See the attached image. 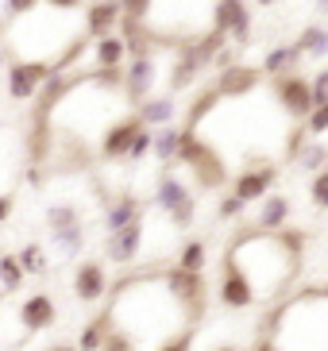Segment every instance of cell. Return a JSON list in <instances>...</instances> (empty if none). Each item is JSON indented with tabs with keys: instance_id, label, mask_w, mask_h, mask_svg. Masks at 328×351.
<instances>
[{
	"instance_id": "13",
	"label": "cell",
	"mask_w": 328,
	"mask_h": 351,
	"mask_svg": "<svg viewBox=\"0 0 328 351\" xmlns=\"http://www.w3.org/2000/svg\"><path fill=\"white\" fill-rule=\"evenodd\" d=\"M104 293H108V270H104L101 258L78 263V270H73V298L93 305V301H101Z\"/></svg>"
},
{
	"instance_id": "11",
	"label": "cell",
	"mask_w": 328,
	"mask_h": 351,
	"mask_svg": "<svg viewBox=\"0 0 328 351\" xmlns=\"http://www.w3.org/2000/svg\"><path fill=\"white\" fill-rule=\"evenodd\" d=\"M143 220H135V224L120 228V232H108V239H104V255L113 258L116 267H135L139 258H143Z\"/></svg>"
},
{
	"instance_id": "41",
	"label": "cell",
	"mask_w": 328,
	"mask_h": 351,
	"mask_svg": "<svg viewBox=\"0 0 328 351\" xmlns=\"http://www.w3.org/2000/svg\"><path fill=\"white\" fill-rule=\"evenodd\" d=\"M251 351H278V348H274V340H267V336H263V340H259Z\"/></svg>"
},
{
	"instance_id": "47",
	"label": "cell",
	"mask_w": 328,
	"mask_h": 351,
	"mask_svg": "<svg viewBox=\"0 0 328 351\" xmlns=\"http://www.w3.org/2000/svg\"><path fill=\"white\" fill-rule=\"evenodd\" d=\"M320 298H325V301H328V286H320Z\"/></svg>"
},
{
	"instance_id": "24",
	"label": "cell",
	"mask_w": 328,
	"mask_h": 351,
	"mask_svg": "<svg viewBox=\"0 0 328 351\" xmlns=\"http://www.w3.org/2000/svg\"><path fill=\"white\" fill-rule=\"evenodd\" d=\"M294 47H298L301 58H325V54H328V27H325V23H309L305 32L298 35Z\"/></svg>"
},
{
	"instance_id": "40",
	"label": "cell",
	"mask_w": 328,
	"mask_h": 351,
	"mask_svg": "<svg viewBox=\"0 0 328 351\" xmlns=\"http://www.w3.org/2000/svg\"><path fill=\"white\" fill-rule=\"evenodd\" d=\"M54 12H73V8H85V0H47Z\"/></svg>"
},
{
	"instance_id": "16",
	"label": "cell",
	"mask_w": 328,
	"mask_h": 351,
	"mask_svg": "<svg viewBox=\"0 0 328 351\" xmlns=\"http://www.w3.org/2000/svg\"><path fill=\"white\" fill-rule=\"evenodd\" d=\"M89 62L93 70H120L128 62V47H124L120 35H104V39L89 43Z\"/></svg>"
},
{
	"instance_id": "38",
	"label": "cell",
	"mask_w": 328,
	"mask_h": 351,
	"mask_svg": "<svg viewBox=\"0 0 328 351\" xmlns=\"http://www.w3.org/2000/svg\"><path fill=\"white\" fill-rule=\"evenodd\" d=\"M101 351H139V348H135V343L132 340H128V336H124V332H108V340H104V348Z\"/></svg>"
},
{
	"instance_id": "45",
	"label": "cell",
	"mask_w": 328,
	"mask_h": 351,
	"mask_svg": "<svg viewBox=\"0 0 328 351\" xmlns=\"http://www.w3.org/2000/svg\"><path fill=\"white\" fill-rule=\"evenodd\" d=\"M317 8H320V12H328V0H317Z\"/></svg>"
},
{
	"instance_id": "39",
	"label": "cell",
	"mask_w": 328,
	"mask_h": 351,
	"mask_svg": "<svg viewBox=\"0 0 328 351\" xmlns=\"http://www.w3.org/2000/svg\"><path fill=\"white\" fill-rule=\"evenodd\" d=\"M12 213H16V197H12V193H0V224H4Z\"/></svg>"
},
{
	"instance_id": "21",
	"label": "cell",
	"mask_w": 328,
	"mask_h": 351,
	"mask_svg": "<svg viewBox=\"0 0 328 351\" xmlns=\"http://www.w3.org/2000/svg\"><path fill=\"white\" fill-rule=\"evenodd\" d=\"M301 62V54L294 43H282V47H274V51H267V58H263V77H282V73H294V66Z\"/></svg>"
},
{
	"instance_id": "4",
	"label": "cell",
	"mask_w": 328,
	"mask_h": 351,
	"mask_svg": "<svg viewBox=\"0 0 328 351\" xmlns=\"http://www.w3.org/2000/svg\"><path fill=\"white\" fill-rule=\"evenodd\" d=\"M209 27L220 32L224 39H232V47L244 51L247 43H251V8H247V0H213Z\"/></svg>"
},
{
	"instance_id": "18",
	"label": "cell",
	"mask_w": 328,
	"mask_h": 351,
	"mask_svg": "<svg viewBox=\"0 0 328 351\" xmlns=\"http://www.w3.org/2000/svg\"><path fill=\"white\" fill-rule=\"evenodd\" d=\"M135 116H139V124L143 128H166L170 120L178 116V104H174V97L170 93H154V97H147L139 108H135Z\"/></svg>"
},
{
	"instance_id": "10",
	"label": "cell",
	"mask_w": 328,
	"mask_h": 351,
	"mask_svg": "<svg viewBox=\"0 0 328 351\" xmlns=\"http://www.w3.org/2000/svg\"><path fill=\"white\" fill-rule=\"evenodd\" d=\"M139 116L135 112H124V116H116L113 124L101 132V158H108V162H124L128 158V151H132V139H135V132H139Z\"/></svg>"
},
{
	"instance_id": "31",
	"label": "cell",
	"mask_w": 328,
	"mask_h": 351,
	"mask_svg": "<svg viewBox=\"0 0 328 351\" xmlns=\"http://www.w3.org/2000/svg\"><path fill=\"white\" fill-rule=\"evenodd\" d=\"M301 128H305V135L309 139H317V135H325L328 132V104H317L313 112L301 120Z\"/></svg>"
},
{
	"instance_id": "14",
	"label": "cell",
	"mask_w": 328,
	"mask_h": 351,
	"mask_svg": "<svg viewBox=\"0 0 328 351\" xmlns=\"http://www.w3.org/2000/svg\"><path fill=\"white\" fill-rule=\"evenodd\" d=\"M116 23H120V0H93L85 8L82 35L85 39H104V35H113Z\"/></svg>"
},
{
	"instance_id": "7",
	"label": "cell",
	"mask_w": 328,
	"mask_h": 351,
	"mask_svg": "<svg viewBox=\"0 0 328 351\" xmlns=\"http://www.w3.org/2000/svg\"><path fill=\"white\" fill-rule=\"evenodd\" d=\"M270 93L282 104V112L294 116V120H305L313 112V89L301 73H282V77H270Z\"/></svg>"
},
{
	"instance_id": "27",
	"label": "cell",
	"mask_w": 328,
	"mask_h": 351,
	"mask_svg": "<svg viewBox=\"0 0 328 351\" xmlns=\"http://www.w3.org/2000/svg\"><path fill=\"white\" fill-rule=\"evenodd\" d=\"M16 263H20L23 278H27V274L43 278V274H47V267H51V263H47V251H43L39 243H23V247H20V255H16Z\"/></svg>"
},
{
	"instance_id": "37",
	"label": "cell",
	"mask_w": 328,
	"mask_h": 351,
	"mask_svg": "<svg viewBox=\"0 0 328 351\" xmlns=\"http://www.w3.org/2000/svg\"><path fill=\"white\" fill-rule=\"evenodd\" d=\"M309 89H313V108L317 104H328V70H320L313 82H309Z\"/></svg>"
},
{
	"instance_id": "15",
	"label": "cell",
	"mask_w": 328,
	"mask_h": 351,
	"mask_svg": "<svg viewBox=\"0 0 328 351\" xmlns=\"http://www.w3.org/2000/svg\"><path fill=\"white\" fill-rule=\"evenodd\" d=\"M54 320H58V309H54L51 293H31L20 305V324L27 332H47L54 328Z\"/></svg>"
},
{
	"instance_id": "20",
	"label": "cell",
	"mask_w": 328,
	"mask_h": 351,
	"mask_svg": "<svg viewBox=\"0 0 328 351\" xmlns=\"http://www.w3.org/2000/svg\"><path fill=\"white\" fill-rule=\"evenodd\" d=\"M290 220V197L286 193H267L263 197V208L255 217V232H282Z\"/></svg>"
},
{
	"instance_id": "25",
	"label": "cell",
	"mask_w": 328,
	"mask_h": 351,
	"mask_svg": "<svg viewBox=\"0 0 328 351\" xmlns=\"http://www.w3.org/2000/svg\"><path fill=\"white\" fill-rule=\"evenodd\" d=\"M47 228H51V236H66V232H73V228H82L78 205H51L47 208Z\"/></svg>"
},
{
	"instance_id": "12",
	"label": "cell",
	"mask_w": 328,
	"mask_h": 351,
	"mask_svg": "<svg viewBox=\"0 0 328 351\" xmlns=\"http://www.w3.org/2000/svg\"><path fill=\"white\" fill-rule=\"evenodd\" d=\"M263 85V70L259 66H232V70H224V73H216V82H213V89H216V97L220 101H239V97H251Z\"/></svg>"
},
{
	"instance_id": "46",
	"label": "cell",
	"mask_w": 328,
	"mask_h": 351,
	"mask_svg": "<svg viewBox=\"0 0 328 351\" xmlns=\"http://www.w3.org/2000/svg\"><path fill=\"white\" fill-rule=\"evenodd\" d=\"M255 4H263V8H270V4H274V0H255Z\"/></svg>"
},
{
	"instance_id": "42",
	"label": "cell",
	"mask_w": 328,
	"mask_h": 351,
	"mask_svg": "<svg viewBox=\"0 0 328 351\" xmlns=\"http://www.w3.org/2000/svg\"><path fill=\"white\" fill-rule=\"evenodd\" d=\"M4 66H12V58H8V47L0 43V70H4Z\"/></svg>"
},
{
	"instance_id": "34",
	"label": "cell",
	"mask_w": 328,
	"mask_h": 351,
	"mask_svg": "<svg viewBox=\"0 0 328 351\" xmlns=\"http://www.w3.org/2000/svg\"><path fill=\"white\" fill-rule=\"evenodd\" d=\"M244 201H239V197H232V193H228V197H220V205H216V217H220V220H236V217H244Z\"/></svg>"
},
{
	"instance_id": "3",
	"label": "cell",
	"mask_w": 328,
	"mask_h": 351,
	"mask_svg": "<svg viewBox=\"0 0 328 351\" xmlns=\"http://www.w3.org/2000/svg\"><path fill=\"white\" fill-rule=\"evenodd\" d=\"M154 208H159L178 232H185V228L194 224L197 201H194V193H189V186L174 174V166H163V170L154 174Z\"/></svg>"
},
{
	"instance_id": "22",
	"label": "cell",
	"mask_w": 328,
	"mask_h": 351,
	"mask_svg": "<svg viewBox=\"0 0 328 351\" xmlns=\"http://www.w3.org/2000/svg\"><path fill=\"white\" fill-rule=\"evenodd\" d=\"M108 332H113V317H108V309H101L82 328V336H78V351H101L104 340H108Z\"/></svg>"
},
{
	"instance_id": "23",
	"label": "cell",
	"mask_w": 328,
	"mask_h": 351,
	"mask_svg": "<svg viewBox=\"0 0 328 351\" xmlns=\"http://www.w3.org/2000/svg\"><path fill=\"white\" fill-rule=\"evenodd\" d=\"M178 139H182V128H174V124L154 128V135H151V155L159 158V166H174Z\"/></svg>"
},
{
	"instance_id": "35",
	"label": "cell",
	"mask_w": 328,
	"mask_h": 351,
	"mask_svg": "<svg viewBox=\"0 0 328 351\" xmlns=\"http://www.w3.org/2000/svg\"><path fill=\"white\" fill-rule=\"evenodd\" d=\"M39 4L43 0H4V12H8L12 20H20V16H31Z\"/></svg>"
},
{
	"instance_id": "29",
	"label": "cell",
	"mask_w": 328,
	"mask_h": 351,
	"mask_svg": "<svg viewBox=\"0 0 328 351\" xmlns=\"http://www.w3.org/2000/svg\"><path fill=\"white\" fill-rule=\"evenodd\" d=\"M0 286L8 289V293H16L23 286V270L16 263V255H0Z\"/></svg>"
},
{
	"instance_id": "8",
	"label": "cell",
	"mask_w": 328,
	"mask_h": 351,
	"mask_svg": "<svg viewBox=\"0 0 328 351\" xmlns=\"http://www.w3.org/2000/svg\"><path fill=\"white\" fill-rule=\"evenodd\" d=\"M274 178H278V166L274 162H259V158H251V162L232 178V197H239L244 205L263 201V197L270 193V186H274Z\"/></svg>"
},
{
	"instance_id": "26",
	"label": "cell",
	"mask_w": 328,
	"mask_h": 351,
	"mask_svg": "<svg viewBox=\"0 0 328 351\" xmlns=\"http://www.w3.org/2000/svg\"><path fill=\"white\" fill-rule=\"evenodd\" d=\"M205 258H209V251H205V243H201V239H185L182 247H178L174 267L185 270V274H201V270H205Z\"/></svg>"
},
{
	"instance_id": "17",
	"label": "cell",
	"mask_w": 328,
	"mask_h": 351,
	"mask_svg": "<svg viewBox=\"0 0 328 351\" xmlns=\"http://www.w3.org/2000/svg\"><path fill=\"white\" fill-rule=\"evenodd\" d=\"M216 298H220V305H224V309H251V305H255V293H251V286L239 278L236 270H228V267H224V274H220Z\"/></svg>"
},
{
	"instance_id": "6",
	"label": "cell",
	"mask_w": 328,
	"mask_h": 351,
	"mask_svg": "<svg viewBox=\"0 0 328 351\" xmlns=\"http://www.w3.org/2000/svg\"><path fill=\"white\" fill-rule=\"evenodd\" d=\"M51 77V62L43 58H12L8 66V97L12 101H35L43 82Z\"/></svg>"
},
{
	"instance_id": "2",
	"label": "cell",
	"mask_w": 328,
	"mask_h": 351,
	"mask_svg": "<svg viewBox=\"0 0 328 351\" xmlns=\"http://www.w3.org/2000/svg\"><path fill=\"white\" fill-rule=\"evenodd\" d=\"M174 162L189 166V174L197 178L201 189H220L228 182V166H224V158H220V151H216L213 143H205L197 132H182Z\"/></svg>"
},
{
	"instance_id": "30",
	"label": "cell",
	"mask_w": 328,
	"mask_h": 351,
	"mask_svg": "<svg viewBox=\"0 0 328 351\" xmlns=\"http://www.w3.org/2000/svg\"><path fill=\"white\" fill-rule=\"evenodd\" d=\"M154 0H120V20H135V23H147Z\"/></svg>"
},
{
	"instance_id": "28",
	"label": "cell",
	"mask_w": 328,
	"mask_h": 351,
	"mask_svg": "<svg viewBox=\"0 0 328 351\" xmlns=\"http://www.w3.org/2000/svg\"><path fill=\"white\" fill-rule=\"evenodd\" d=\"M298 162H301V170H309V174H320V170L328 166V147H320V143H313V139H309V143L301 147Z\"/></svg>"
},
{
	"instance_id": "32",
	"label": "cell",
	"mask_w": 328,
	"mask_h": 351,
	"mask_svg": "<svg viewBox=\"0 0 328 351\" xmlns=\"http://www.w3.org/2000/svg\"><path fill=\"white\" fill-rule=\"evenodd\" d=\"M151 128H139V132H135V139H132V151H128V158H124V162H143L147 155H151Z\"/></svg>"
},
{
	"instance_id": "9",
	"label": "cell",
	"mask_w": 328,
	"mask_h": 351,
	"mask_svg": "<svg viewBox=\"0 0 328 351\" xmlns=\"http://www.w3.org/2000/svg\"><path fill=\"white\" fill-rule=\"evenodd\" d=\"M166 286H170V293H174L178 301H182L185 309H189V317L201 320L205 317V305H209V286L201 274H185V270L178 267H166Z\"/></svg>"
},
{
	"instance_id": "36",
	"label": "cell",
	"mask_w": 328,
	"mask_h": 351,
	"mask_svg": "<svg viewBox=\"0 0 328 351\" xmlns=\"http://www.w3.org/2000/svg\"><path fill=\"white\" fill-rule=\"evenodd\" d=\"M194 336H197L194 328H185V332H178L174 340H166L163 348H154V351H189V348H194Z\"/></svg>"
},
{
	"instance_id": "33",
	"label": "cell",
	"mask_w": 328,
	"mask_h": 351,
	"mask_svg": "<svg viewBox=\"0 0 328 351\" xmlns=\"http://www.w3.org/2000/svg\"><path fill=\"white\" fill-rule=\"evenodd\" d=\"M309 197H313V205L317 208H328V166L320 170V174H313V182H309Z\"/></svg>"
},
{
	"instance_id": "19",
	"label": "cell",
	"mask_w": 328,
	"mask_h": 351,
	"mask_svg": "<svg viewBox=\"0 0 328 351\" xmlns=\"http://www.w3.org/2000/svg\"><path fill=\"white\" fill-rule=\"evenodd\" d=\"M135 220H143V205H139L135 193H120L116 201H108V208H104V228H108V232H120V228L135 224Z\"/></svg>"
},
{
	"instance_id": "44",
	"label": "cell",
	"mask_w": 328,
	"mask_h": 351,
	"mask_svg": "<svg viewBox=\"0 0 328 351\" xmlns=\"http://www.w3.org/2000/svg\"><path fill=\"white\" fill-rule=\"evenodd\" d=\"M213 351H236V348H232V343H220V348H213Z\"/></svg>"
},
{
	"instance_id": "1",
	"label": "cell",
	"mask_w": 328,
	"mask_h": 351,
	"mask_svg": "<svg viewBox=\"0 0 328 351\" xmlns=\"http://www.w3.org/2000/svg\"><path fill=\"white\" fill-rule=\"evenodd\" d=\"M301 258H305V232L282 228V232H255L244 228L224 251V267L236 270L251 286L255 301H274L286 293L290 282L298 278Z\"/></svg>"
},
{
	"instance_id": "43",
	"label": "cell",
	"mask_w": 328,
	"mask_h": 351,
	"mask_svg": "<svg viewBox=\"0 0 328 351\" xmlns=\"http://www.w3.org/2000/svg\"><path fill=\"white\" fill-rule=\"evenodd\" d=\"M4 35H8V20H0V43H4Z\"/></svg>"
},
{
	"instance_id": "5",
	"label": "cell",
	"mask_w": 328,
	"mask_h": 351,
	"mask_svg": "<svg viewBox=\"0 0 328 351\" xmlns=\"http://www.w3.org/2000/svg\"><path fill=\"white\" fill-rule=\"evenodd\" d=\"M154 85H159V58L143 54V58H128L124 62V104L128 108H139L147 97H154Z\"/></svg>"
}]
</instances>
